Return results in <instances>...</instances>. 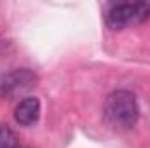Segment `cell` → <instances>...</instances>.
<instances>
[{
    "label": "cell",
    "instance_id": "6da1fadb",
    "mask_svg": "<svg viewBox=\"0 0 150 148\" xmlns=\"http://www.w3.org/2000/svg\"><path fill=\"white\" fill-rule=\"evenodd\" d=\"M140 117V108L136 96L131 91L119 89L107 96L103 103V118L107 125L115 131H127L131 129Z\"/></svg>",
    "mask_w": 150,
    "mask_h": 148
},
{
    "label": "cell",
    "instance_id": "7a4b0ae2",
    "mask_svg": "<svg viewBox=\"0 0 150 148\" xmlns=\"http://www.w3.org/2000/svg\"><path fill=\"white\" fill-rule=\"evenodd\" d=\"M150 16L149 2H122L115 4L107 12V25L112 30H122L129 25L142 23Z\"/></svg>",
    "mask_w": 150,
    "mask_h": 148
},
{
    "label": "cell",
    "instance_id": "3957f363",
    "mask_svg": "<svg viewBox=\"0 0 150 148\" xmlns=\"http://www.w3.org/2000/svg\"><path fill=\"white\" fill-rule=\"evenodd\" d=\"M37 75L28 68L12 70L9 73L0 75V98H9L18 92L28 91L32 85H35Z\"/></svg>",
    "mask_w": 150,
    "mask_h": 148
},
{
    "label": "cell",
    "instance_id": "277c9868",
    "mask_svg": "<svg viewBox=\"0 0 150 148\" xmlns=\"http://www.w3.org/2000/svg\"><path fill=\"white\" fill-rule=\"evenodd\" d=\"M40 117V101L35 96H28L21 99L14 110V118L19 125H33Z\"/></svg>",
    "mask_w": 150,
    "mask_h": 148
},
{
    "label": "cell",
    "instance_id": "5b68a950",
    "mask_svg": "<svg viewBox=\"0 0 150 148\" xmlns=\"http://www.w3.org/2000/svg\"><path fill=\"white\" fill-rule=\"evenodd\" d=\"M0 148H19L18 138L9 125H0Z\"/></svg>",
    "mask_w": 150,
    "mask_h": 148
}]
</instances>
